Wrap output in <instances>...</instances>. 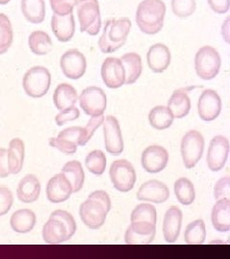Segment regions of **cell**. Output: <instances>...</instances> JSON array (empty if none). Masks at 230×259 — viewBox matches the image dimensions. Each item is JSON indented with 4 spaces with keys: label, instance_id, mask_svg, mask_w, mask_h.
Masks as SVG:
<instances>
[{
    "label": "cell",
    "instance_id": "cell-1",
    "mask_svg": "<svg viewBox=\"0 0 230 259\" xmlns=\"http://www.w3.org/2000/svg\"><path fill=\"white\" fill-rule=\"evenodd\" d=\"M165 15L166 5L162 0H143L136 9V24L144 34L156 35L163 28Z\"/></svg>",
    "mask_w": 230,
    "mask_h": 259
},
{
    "label": "cell",
    "instance_id": "cell-2",
    "mask_svg": "<svg viewBox=\"0 0 230 259\" xmlns=\"http://www.w3.org/2000/svg\"><path fill=\"white\" fill-rule=\"evenodd\" d=\"M131 22L128 18L111 19L105 24L98 46L103 53H113L123 47L129 36Z\"/></svg>",
    "mask_w": 230,
    "mask_h": 259
},
{
    "label": "cell",
    "instance_id": "cell-3",
    "mask_svg": "<svg viewBox=\"0 0 230 259\" xmlns=\"http://www.w3.org/2000/svg\"><path fill=\"white\" fill-rule=\"evenodd\" d=\"M82 33L97 36L101 28V12L98 0H77L75 5Z\"/></svg>",
    "mask_w": 230,
    "mask_h": 259
},
{
    "label": "cell",
    "instance_id": "cell-4",
    "mask_svg": "<svg viewBox=\"0 0 230 259\" xmlns=\"http://www.w3.org/2000/svg\"><path fill=\"white\" fill-rule=\"evenodd\" d=\"M221 59L214 47L206 46L197 52L195 57V69L197 75L205 81L214 79L221 69Z\"/></svg>",
    "mask_w": 230,
    "mask_h": 259
},
{
    "label": "cell",
    "instance_id": "cell-5",
    "mask_svg": "<svg viewBox=\"0 0 230 259\" xmlns=\"http://www.w3.org/2000/svg\"><path fill=\"white\" fill-rule=\"evenodd\" d=\"M23 90L32 98L43 97L51 85V74L44 66H34L29 69L22 80Z\"/></svg>",
    "mask_w": 230,
    "mask_h": 259
},
{
    "label": "cell",
    "instance_id": "cell-6",
    "mask_svg": "<svg viewBox=\"0 0 230 259\" xmlns=\"http://www.w3.org/2000/svg\"><path fill=\"white\" fill-rule=\"evenodd\" d=\"M203 150L204 139L203 135L198 131L188 132L182 138L180 144L184 166L187 169H192L196 166L203 157Z\"/></svg>",
    "mask_w": 230,
    "mask_h": 259
},
{
    "label": "cell",
    "instance_id": "cell-7",
    "mask_svg": "<svg viewBox=\"0 0 230 259\" xmlns=\"http://www.w3.org/2000/svg\"><path fill=\"white\" fill-rule=\"evenodd\" d=\"M111 183L116 190L126 193L130 191L136 182V173L132 164L126 159L115 160L110 169Z\"/></svg>",
    "mask_w": 230,
    "mask_h": 259
},
{
    "label": "cell",
    "instance_id": "cell-8",
    "mask_svg": "<svg viewBox=\"0 0 230 259\" xmlns=\"http://www.w3.org/2000/svg\"><path fill=\"white\" fill-rule=\"evenodd\" d=\"M79 102L86 115L95 117L104 114L107 109L108 99L106 93L100 88L88 87L81 93Z\"/></svg>",
    "mask_w": 230,
    "mask_h": 259
},
{
    "label": "cell",
    "instance_id": "cell-9",
    "mask_svg": "<svg viewBox=\"0 0 230 259\" xmlns=\"http://www.w3.org/2000/svg\"><path fill=\"white\" fill-rule=\"evenodd\" d=\"M229 153V141L225 137L217 136L212 139L207 152L206 161L213 172H219L225 165Z\"/></svg>",
    "mask_w": 230,
    "mask_h": 259
},
{
    "label": "cell",
    "instance_id": "cell-10",
    "mask_svg": "<svg viewBox=\"0 0 230 259\" xmlns=\"http://www.w3.org/2000/svg\"><path fill=\"white\" fill-rule=\"evenodd\" d=\"M103 124L105 147L107 152L112 156H119L124 151V140L122 137L119 122L114 116L108 115Z\"/></svg>",
    "mask_w": 230,
    "mask_h": 259
},
{
    "label": "cell",
    "instance_id": "cell-11",
    "mask_svg": "<svg viewBox=\"0 0 230 259\" xmlns=\"http://www.w3.org/2000/svg\"><path fill=\"white\" fill-rule=\"evenodd\" d=\"M60 65L65 77L78 80L86 71V59L79 50L70 49L62 56Z\"/></svg>",
    "mask_w": 230,
    "mask_h": 259
},
{
    "label": "cell",
    "instance_id": "cell-12",
    "mask_svg": "<svg viewBox=\"0 0 230 259\" xmlns=\"http://www.w3.org/2000/svg\"><path fill=\"white\" fill-rule=\"evenodd\" d=\"M108 211L99 202L87 198L80 206V217L91 230H98L106 222Z\"/></svg>",
    "mask_w": 230,
    "mask_h": 259
},
{
    "label": "cell",
    "instance_id": "cell-13",
    "mask_svg": "<svg viewBox=\"0 0 230 259\" xmlns=\"http://www.w3.org/2000/svg\"><path fill=\"white\" fill-rule=\"evenodd\" d=\"M169 161L167 150L158 145H152L142 153L141 163L148 173L156 174L165 169Z\"/></svg>",
    "mask_w": 230,
    "mask_h": 259
},
{
    "label": "cell",
    "instance_id": "cell-14",
    "mask_svg": "<svg viewBox=\"0 0 230 259\" xmlns=\"http://www.w3.org/2000/svg\"><path fill=\"white\" fill-rule=\"evenodd\" d=\"M221 100L220 95L213 90H205L198 101V112L203 121L215 120L221 113Z\"/></svg>",
    "mask_w": 230,
    "mask_h": 259
},
{
    "label": "cell",
    "instance_id": "cell-15",
    "mask_svg": "<svg viewBox=\"0 0 230 259\" xmlns=\"http://www.w3.org/2000/svg\"><path fill=\"white\" fill-rule=\"evenodd\" d=\"M155 224L147 222H131L125 233V242L129 245H147L156 236Z\"/></svg>",
    "mask_w": 230,
    "mask_h": 259
},
{
    "label": "cell",
    "instance_id": "cell-16",
    "mask_svg": "<svg viewBox=\"0 0 230 259\" xmlns=\"http://www.w3.org/2000/svg\"><path fill=\"white\" fill-rule=\"evenodd\" d=\"M101 75L104 83L110 89H119L125 84V69L120 59L107 58L102 65Z\"/></svg>",
    "mask_w": 230,
    "mask_h": 259
},
{
    "label": "cell",
    "instance_id": "cell-17",
    "mask_svg": "<svg viewBox=\"0 0 230 259\" xmlns=\"http://www.w3.org/2000/svg\"><path fill=\"white\" fill-rule=\"evenodd\" d=\"M72 186L64 174L52 177L46 187V196L49 202L60 204L67 201L72 194Z\"/></svg>",
    "mask_w": 230,
    "mask_h": 259
},
{
    "label": "cell",
    "instance_id": "cell-18",
    "mask_svg": "<svg viewBox=\"0 0 230 259\" xmlns=\"http://www.w3.org/2000/svg\"><path fill=\"white\" fill-rule=\"evenodd\" d=\"M170 197V191L167 185L163 183L152 180L140 186L136 198L139 201L152 202L156 204H162Z\"/></svg>",
    "mask_w": 230,
    "mask_h": 259
},
{
    "label": "cell",
    "instance_id": "cell-19",
    "mask_svg": "<svg viewBox=\"0 0 230 259\" xmlns=\"http://www.w3.org/2000/svg\"><path fill=\"white\" fill-rule=\"evenodd\" d=\"M150 69L155 73H162L171 64V52L165 45L156 44L150 47L147 54Z\"/></svg>",
    "mask_w": 230,
    "mask_h": 259
},
{
    "label": "cell",
    "instance_id": "cell-20",
    "mask_svg": "<svg viewBox=\"0 0 230 259\" xmlns=\"http://www.w3.org/2000/svg\"><path fill=\"white\" fill-rule=\"evenodd\" d=\"M182 223V211L177 206H171L164 215L163 235L168 243H174L180 233Z\"/></svg>",
    "mask_w": 230,
    "mask_h": 259
},
{
    "label": "cell",
    "instance_id": "cell-21",
    "mask_svg": "<svg viewBox=\"0 0 230 259\" xmlns=\"http://www.w3.org/2000/svg\"><path fill=\"white\" fill-rule=\"evenodd\" d=\"M51 27L59 41L67 42L71 40L75 33V19L73 13L64 16L54 14L51 19Z\"/></svg>",
    "mask_w": 230,
    "mask_h": 259
},
{
    "label": "cell",
    "instance_id": "cell-22",
    "mask_svg": "<svg viewBox=\"0 0 230 259\" xmlns=\"http://www.w3.org/2000/svg\"><path fill=\"white\" fill-rule=\"evenodd\" d=\"M40 194V183L37 177L26 175L19 182L17 195L19 201L22 203H34Z\"/></svg>",
    "mask_w": 230,
    "mask_h": 259
},
{
    "label": "cell",
    "instance_id": "cell-23",
    "mask_svg": "<svg viewBox=\"0 0 230 259\" xmlns=\"http://www.w3.org/2000/svg\"><path fill=\"white\" fill-rule=\"evenodd\" d=\"M212 225L216 231L228 232L230 230V199H221L214 205L211 213Z\"/></svg>",
    "mask_w": 230,
    "mask_h": 259
},
{
    "label": "cell",
    "instance_id": "cell-24",
    "mask_svg": "<svg viewBox=\"0 0 230 259\" xmlns=\"http://www.w3.org/2000/svg\"><path fill=\"white\" fill-rule=\"evenodd\" d=\"M187 90H177L172 94L168 101V109L175 118H183L188 115L191 110V100L188 96Z\"/></svg>",
    "mask_w": 230,
    "mask_h": 259
},
{
    "label": "cell",
    "instance_id": "cell-25",
    "mask_svg": "<svg viewBox=\"0 0 230 259\" xmlns=\"http://www.w3.org/2000/svg\"><path fill=\"white\" fill-rule=\"evenodd\" d=\"M36 222V214L31 209L24 208L13 213L10 220V225L13 231L18 233H27L35 228Z\"/></svg>",
    "mask_w": 230,
    "mask_h": 259
},
{
    "label": "cell",
    "instance_id": "cell-26",
    "mask_svg": "<svg viewBox=\"0 0 230 259\" xmlns=\"http://www.w3.org/2000/svg\"><path fill=\"white\" fill-rule=\"evenodd\" d=\"M125 69V83L132 84L135 83L142 74V60L136 53H127L120 59Z\"/></svg>",
    "mask_w": 230,
    "mask_h": 259
},
{
    "label": "cell",
    "instance_id": "cell-27",
    "mask_svg": "<svg viewBox=\"0 0 230 259\" xmlns=\"http://www.w3.org/2000/svg\"><path fill=\"white\" fill-rule=\"evenodd\" d=\"M78 100L76 90L69 83H61L57 87L53 94V101L59 111L75 106Z\"/></svg>",
    "mask_w": 230,
    "mask_h": 259
},
{
    "label": "cell",
    "instance_id": "cell-28",
    "mask_svg": "<svg viewBox=\"0 0 230 259\" xmlns=\"http://www.w3.org/2000/svg\"><path fill=\"white\" fill-rule=\"evenodd\" d=\"M42 237L48 244H61L67 240V231L65 225L61 221L49 218L43 226Z\"/></svg>",
    "mask_w": 230,
    "mask_h": 259
},
{
    "label": "cell",
    "instance_id": "cell-29",
    "mask_svg": "<svg viewBox=\"0 0 230 259\" xmlns=\"http://www.w3.org/2000/svg\"><path fill=\"white\" fill-rule=\"evenodd\" d=\"M25 147L24 142L20 139H14L10 141L8 150V164L11 174H19L22 170L24 161Z\"/></svg>",
    "mask_w": 230,
    "mask_h": 259
},
{
    "label": "cell",
    "instance_id": "cell-30",
    "mask_svg": "<svg viewBox=\"0 0 230 259\" xmlns=\"http://www.w3.org/2000/svg\"><path fill=\"white\" fill-rule=\"evenodd\" d=\"M21 12L29 22L41 23L45 19L44 0H21Z\"/></svg>",
    "mask_w": 230,
    "mask_h": 259
},
{
    "label": "cell",
    "instance_id": "cell-31",
    "mask_svg": "<svg viewBox=\"0 0 230 259\" xmlns=\"http://www.w3.org/2000/svg\"><path fill=\"white\" fill-rule=\"evenodd\" d=\"M62 174H64L69 181L72 186L73 193L79 192L83 188L84 184V172L80 161L71 160L65 163L62 169Z\"/></svg>",
    "mask_w": 230,
    "mask_h": 259
},
{
    "label": "cell",
    "instance_id": "cell-32",
    "mask_svg": "<svg viewBox=\"0 0 230 259\" xmlns=\"http://www.w3.org/2000/svg\"><path fill=\"white\" fill-rule=\"evenodd\" d=\"M28 45L31 51L37 56L49 54L53 49V42L49 35L43 31H35L28 38Z\"/></svg>",
    "mask_w": 230,
    "mask_h": 259
},
{
    "label": "cell",
    "instance_id": "cell-33",
    "mask_svg": "<svg viewBox=\"0 0 230 259\" xmlns=\"http://www.w3.org/2000/svg\"><path fill=\"white\" fill-rule=\"evenodd\" d=\"M174 116L170 110L164 106H157L149 113V122L156 130L168 129L174 122Z\"/></svg>",
    "mask_w": 230,
    "mask_h": 259
},
{
    "label": "cell",
    "instance_id": "cell-34",
    "mask_svg": "<svg viewBox=\"0 0 230 259\" xmlns=\"http://www.w3.org/2000/svg\"><path fill=\"white\" fill-rule=\"evenodd\" d=\"M174 191L177 201L183 205H190L196 198L195 187L190 180L187 178H180L175 183Z\"/></svg>",
    "mask_w": 230,
    "mask_h": 259
},
{
    "label": "cell",
    "instance_id": "cell-35",
    "mask_svg": "<svg viewBox=\"0 0 230 259\" xmlns=\"http://www.w3.org/2000/svg\"><path fill=\"white\" fill-rule=\"evenodd\" d=\"M184 238L189 245H202L206 238L205 224L202 219L190 223L185 230Z\"/></svg>",
    "mask_w": 230,
    "mask_h": 259
},
{
    "label": "cell",
    "instance_id": "cell-36",
    "mask_svg": "<svg viewBox=\"0 0 230 259\" xmlns=\"http://www.w3.org/2000/svg\"><path fill=\"white\" fill-rule=\"evenodd\" d=\"M13 38L14 32L11 20L5 14H0V55L9 50Z\"/></svg>",
    "mask_w": 230,
    "mask_h": 259
},
{
    "label": "cell",
    "instance_id": "cell-37",
    "mask_svg": "<svg viewBox=\"0 0 230 259\" xmlns=\"http://www.w3.org/2000/svg\"><path fill=\"white\" fill-rule=\"evenodd\" d=\"M85 166L88 171L97 176L104 174L107 167V157L101 150H94L85 157Z\"/></svg>",
    "mask_w": 230,
    "mask_h": 259
},
{
    "label": "cell",
    "instance_id": "cell-38",
    "mask_svg": "<svg viewBox=\"0 0 230 259\" xmlns=\"http://www.w3.org/2000/svg\"><path fill=\"white\" fill-rule=\"evenodd\" d=\"M130 222H147L157 225V209L150 204H138L130 215Z\"/></svg>",
    "mask_w": 230,
    "mask_h": 259
},
{
    "label": "cell",
    "instance_id": "cell-39",
    "mask_svg": "<svg viewBox=\"0 0 230 259\" xmlns=\"http://www.w3.org/2000/svg\"><path fill=\"white\" fill-rule=\"evenodd\" d=\"M196 0H172V10L176 17L186 19L196 11Z\"/></svg>",
    "mask_w": 230,
    "mask_h": 259
},
{
    "label": "cell",
    "instance_id": "cell-40",
    "mask_svg": "<svg viewBox=\"0 0 230 259\" xmlns=\"http://www.w3.org/2000/svg\"><path fill=\"white\" fill-rule=\"evenodd\" d=\"M50 218L58 219L59 221L63 223L67 231V240L72 238V236L77 231V224H76L73 216L70 213L67 212L65 210H62V209H58L54 212L51 213Z\"/></svg>",
    "mask_w": 230,
    "mask_h": 259
},
{
    "label": "cell",
    "instance_id": "cell-41",
    "mask_svg": "<svg viewBox=\"0 0 230 259\" xmlns=\"http://www.w3.org/2000/svg\"><path fill=\"white\" fill-rule=\"evenodd\" d=\"M83 128L82 127H70L62 131L57 138L64 139L67 142L76 144L77 146H81L83 139Z\"/></svg>",
    "mask_w": 230,
    "mask_h": 259
},
{
    "label": "cell",
    "instance_id": "cell-42",
    "mask_svg": "<svg viewBox=\"0 0 230 259\" xmlns=\"http://www.w3.org/2000/svg\"><path fill=\"white\" fill-rule=\"evenodd\" d=\"M54 14L64 16L73 13L77 0H49Z\"/></svg>",
    "mask_w": 230,
    "mask_h": 259
},
{
    "label": "cell",
    "instance_id": "cell-43",
    "mask_svg": "<svg viewBox=\"0 0 230 259\" xmlns=\"http://www.w3.org/2000/svg\"><path fill=\"white\" fill-rule=\"evenodd\" d=\"M104 120H105V116L103 114L99 116L91 117L89 119L85 128H83V139H82L81 146H84L90 140L95 131L101 126L102 124L104 123Z\"/></svg>",
    "mask_w": 230,
    "mask_h": 259
},
{
    "label": "cell",
    "instance_id": "cell-44",
    "mask_svg": "<svg viewBox=\"0 0 230 259\" xmlns=\"http://www.w3.org/2000/svg\"><path fill=\"white\" fill-rule=\"evenodd\" d=\"M14 204V196L8 187L0 186V216L9 212Z\"/></svg>",
    "mask_w": 230,
    "mask_h": 259
},
{
    "label": "cell",
    "instance_id": "cell-45",
    "mask_svg": "<svg viewBox=\"0 0 230 259\" xmlns=\"http://www.w3.org/2000/svg\"><path fill=\"white\" fill-rule=\"evenodd\" d=\"M80 117V111L76 107L66 108L62 110L60 113L57 114L55 117L56 123L58 126H63L69 121H74Z\"/></svg>",
    "mask_w": 230,
    "mask_h": 259
},
{
    "label": "cell",
    "instance_id": "cell-46",
    "mask_svg": "<svg viewBox=\"0 0 230 259\" xmlns=\"http://www.w3.org/2000/svg\"><path fill=\"white\" fill-rule=\"evenodd\" d=\"M214 196L216 200L230 199L229 177H223L220 179L214 187Z\"/></svg>",
    "mask_w": 230,
    "mask_h": 259
},
{
    "label": "cell",
    "instance_id": "cell-47",
    "mask_svg": "<svg viewBox=\"0 0 230 259\" xmlns=\"http://www.w3.org/2000/svg\"><path fill=\"white\" fill-rule=\"evenodd\" d=\"M49 144L50 146L58 149L65 155H74L78 148L76 144L67 142L64 139H59V138H52L49 139Z\"/></svg>",
    "mask_w": 230,
    "mask_h": 259
},
{
    "label": "cell",
    "instance_id": "cell-48",
    "mask_svg": "<svg viewBox=\"0 0 230 259\" xmlns=\"http://www.w3.org/2000/svg\"><path fill=\"white\" fill-rule=\"evenodd\" d=\"M88 198L99 202L100 204H103V206L106 208V210L108 212H110L111 208V201L110 196L107 192H105L104 190H96V191L92 192L91 194H89Z\"/></svg>",
    "mask_w": 230,
    "mask_h": 259
},
{
    "label": "cell",
    "instance_id": "cell-49",
    "mask_svg": "<svg viewBox=\"0 0 230 259\" xmlns=\"http://www.w3.org/2000/svg\"><path fill=\"white\" fill-rule=\"evenodd\" d=\"M209 7L217 14H226L230 8V0H207Z\"/></svg>",
    "mask_w": 230,
    "mask_h": 259
},
{
    "label": "cell",
    "instance_id": "cell-50",
    "mask_svg": "<svg viewBox=\"0 0 230 259\" xmlns=\"http://www.w3.org/2000/svg\"><path fill=\"white\" fill-rule=\"evenodd\" d=\"M11 174L8 164V150L0 148V178H6Z\"/></svg>",
    "mask_w": 230,
    "mask_h": 259
},
{
    "label": "cell",
    "instance_id": "cell-51",
    "mask_svg": "<svg viewBox=\"0 0 230 259\" xmlns=\"http://www.w3.org/2000/svg\"><path fill=\"white\" fill-rule=\"evenodd\" d=\"M229 23L230 19H227L224 21V24L221 27V35L223 36L227 44L229 42Z\"/></svg>",
    "mask_w": 230,
    "mask_h": 259
},
{
    "label": "cell",
    "instance_id": "cell-52",
    "mask_svg": "<svg viewBox=\"0 0 230 259\" xmlns=\"http://www.w3.org/2000/svg\"><path fill=\"white\" fill-rule=\"evenodd\" d=\"M11 0H0V5H6L8 4Z\"/></svg>",
    "mask_w": 230,
    "mask_h": 259
}]
</instances>
